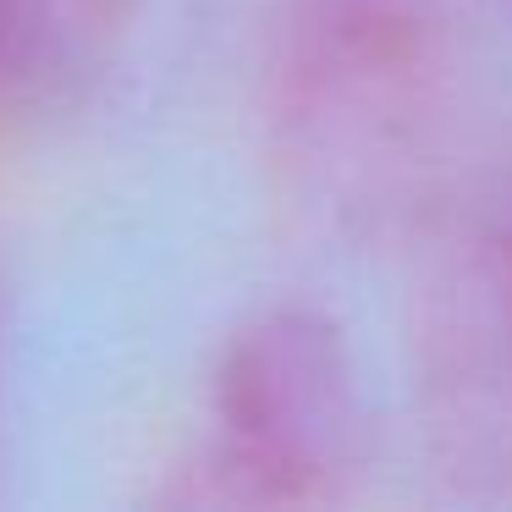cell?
Instances as JSON below:
<instances>
[{
	"instance_id": "cell-2",
	"label": "cell",
	"mask_w": 512,
	"mask_h": 512,
	"mask_svg": "<svg viewBox=\"0 0 512 512\" xmlns=\"http://www.w3.org/2000/svg\"><path fill=\"white\" fill-rule=\"evenodd\" d=\"M94 0H0V105L28 100L89 39Z\"/></svg>"
},
{
	"instance_id": "cell-1",
	"label": "cell",
	"mask_w": 512,
	"mask_h": 512,
	"mask_svg": "<svg viewBox=\"0 0 512 512\" xmlns=\"http://www.w3.org/2000/svg\"><path fill=\"white\" fill-rule=\"evenodd\" d=\"M358 424V375L342 331L314 309H265L215 364L221 468L248 496H298L342 463Z\"/></svg>"
}]
</instances>
